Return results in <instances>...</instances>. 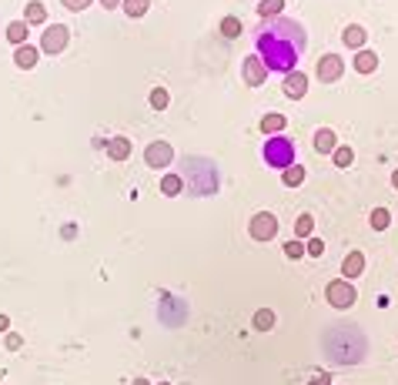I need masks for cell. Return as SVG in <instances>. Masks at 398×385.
<instances>
[{"instance_id": "cell-1", "label": "cell", "mask_w": 398, "mask_h": 385, "mask_svg": "<svg viewBox=\"0 0 398 385\" xmlns=\"http://www.w3.org/2000/svg\"><path fill=\"white\" fill-rule=\"evenodd\" d=\"M308 47V34L298 21H288V17H274L258 30V57L268 71H298L301 54Z\"/></svg>"}, {"instance_id": "cell-2", "label": "cell", "mask_w": 398, "mask_h": 385, "mask_svg": "<svg viewBox=\"0 0 398 385\" xmlns=\"http://www.w3.org/2000/svg\"><path fill=\"white\" fill-rule=\"evenodd\" d=\"M265 161L272 164V168H291L295 164V141H288L285 134H274L268 138V144H265Z\"/></svg>"}, {"instance_id": "cell-3", "label": "cell", "mask_w": 398, "mask_h": 385, "mask_svg": "<svg viewBox=\"0 0 398 385\" xmlns=\"http://www.w3.org/2000/svg\"><path fill=\"white\" fill-rule=\"evenodd\" d=\"M324 298H328V305L338 308V311H345L358 302V292H355V285L349 278H335V282L324 285Z\"/></svg>"}, {"instance_id": "cell-4", "label": "cell", "mask_w": 398, "mask_h": 385, "mask_svg": "<svg viewBox=\"0 0 398 385\" xmlns=\"http://www.w3.org/2000/svg\"><path fill=\"white\" fill-rule=\"evenodd\" d=\"M67 41H71V30L64 24H47L44 27V34H41V44H37V51L41 54H60L67 47Z\"/></svg>"}, {"instance_id": "cell-5", "label": "cell", "mask_w": 398, "mask_h": 385, "mask_svg": "<svg viewBox=\"0 0 398 385\" xmlns=\"http://www.w3.org/2000/svg\"><path fill=\"white\" fill-rule=\"evenodd\" d=\"M171 161H175V148L168 141H151L148 148H144V164L154 168V171H164Z\"/></svg>"}, {"instance_id": "cell-6", "label": "cell", "mask_w": 398, "mask_h": 385, "mask_svg": "<svg viewBox=\"0 0 398 385\" xmlns=\"http://www.w3.org/2000/svg\"><path fill=\"white\" fill-rule=\"evenodd\" d=\"M248 234L254 241H272L274 234H278V218H274L272 211H258V214L251 218Z\"/></svg>"}, {"instance_id": "cell-7", "label": "cell", "mask_w": 398, "mask_h": 385, "mask_svg": "<svg viewBox=\"0 0 398 385\" xmlns=\"http://www.w3.org/2000/svg\"><path fill=\"white\" fill-rule=\"evenodd\" d=\"M342 74H345V60H342V54H324L322 60H318V67H315V77H318L322 84H335Z\"/></svg>"}, {"instance_id": "cell-8", "label": "cell", "mask_w": 398, "mask_h": 385, "mask_svg": "<svg viewBox=\"0 0 398 385\" xmlns=\"http://www.w3.org/2000/svg\"><path fill=\"white\" fill-rule=\"evenodd\" d=\"M241 74H245V84H248V87H261V84L268 80L272 71L261 64V57H258V54H248V57L241 60Z\"/></svg>"}, {"instance_id": "cell-9", "label": "cell", "mask_w": 398, "mask_h": 385, "mask_svg": "<svg viewBox=\"0 0 398 385\" xmlns=\"http://www.w3.org/2000/svg\"><path fill=\"white\" fill-rule=\"evenodd\" d=\"M285 94H288L291 101H301V98L308 94V74H305V71H288V74H285Z\"/></svg>"}, {"instance_id": "cell-10", "label": "cell", "mask_w": 398, "mask_h": 385, "mask_svg": "<svg viewBox=\"0 0 398 385\" xmlns=\"http://www.w3.org/2000/svg\"><path fill=\"white\" fill-rule=\"evenodd\" d=\"M351 67H355L358 74H375V71H378V54L368 51V47L355 51V60H351Z\"/></svg>"}, {"instance_id": "cell-11", "label": "cell", "mask_w": 398, "mask_h": 385, "mask_svg": "<svg viewBox=\"0 0 398 385\" xmlns=\"http://www.w3.org/2000/svg\"><path fill=\"white\" fill-rule=\"evenodd\" d=\"M362 272H365V255L362 252H349L345 261H342V278H362Z\"/></svg>"}, {"instance_id": "cell-12", "label": "cell", "mask_w": 398, "mask_h": 385, "mask_svg": "<svg viewBox=\"0 0 398 385\" xmlns=\"http://www.w3.org/2000/svg\"><path fill=\"white\" fill-rule=\"evenodd\" d=\"M365 41H368V34H365V27L362 24H349L342 30V44L351 47V51H362L365 47Z\"/></svg>"}, {"instance_id": "cell-13", "label": "cell", "mask_w": 398, "mask_h": 385, "mask_svg": "<svg viewBox=\"0 0 398 385\" xmlns=\"http://www.w3.org/2000/svg\"><path fill=\"white\" fill-rule=\"evenodd\" d=\"M37 57H41V51H37L34 44H21V47L14 51V64H17L21 71H34V67H37Z\"/></svg>"}, {"instance_id": "cell-14", "label": "cell", "mask_w": 398, "mask_h": 385, "mask_svg": "<svg viewBox=\"0 0 398 385\" xmlns=\"http://www.w3.org/2000/svg\"><path fill=\"white\" fill-rule=\"evenodd\" d=\"M104 148H107V157H111V161H127V157H131V141H127L124 134L111 138Z\"/></svg>"}, {"instance_id": "cell-15", "label": "cell", "mask_w": 398, "mask_h": 385, "mask_svg": "<svg viewBox=\"0 0 398 385\" xmlns=\"http://www.w3.org/2000/svg\"><path fill=\"white\" fill-rule=\"evenodd\" d=\"M335 148H338V134H335V131H331V128H318V131H315V151H318V154H331Z\"/></svg>"}, {"instance_id": "cell-16", "label": "cell", "mask_w": 398, "mask_h": 385, "mask_svg": "<svg viewBox=\"0 0 398 385\" xmlns=\"http://www.w3.org/2000/svg\"><path fill=\"white\" fill-rule=\"evenodd\" d=\"M24 21L30 27H47V7H44V3H41V0H30V3H27L24 7Z\"/></svg>"}, {"instance_id": "cell-17", "label": "cell", "mask_w": 398, "mask_h": 385, "mask_svg": "<svg viewBox=\"0 0 398 385\" xmlns=\"http://www.w3.org/2000/svg\"><path fill=\"white\" fill-rule=\"evenodd\" d=\"M3 34H7V41H10L14 47H21V44H27V37H30V24H27V21H10Z\"/></svg>"}, {"instance_id": "cell-18", "label": "cell", "mask_w": 398, "mask_h": 385, "mask_svg": "<svg viewBox=\"0 0 398 385\" xmlns=\"http://www.w3.org/2000/svg\"><path fill=\"white\" fill-rule=\"evenodd\" d=\"M285 128H288V118H285V114H265V118H261V131H265L268 138L281 134Z\"/></svg>"}, {"instance_id": "cell-19", "label": "cell", "mask_w": 398, "mask_h": 385, "mask_svg": "<svg viewBox=\"0 0 398 385\" xmlns=\"http://www.w3.org/2000/svg\"><path fill=\"white\" fill-rule=\"evenodd\" d=\"M281 10H285V0H258V17H261V21L281 17Z\"/></svg>"}, {"instance_id": "cell-20", "label": "cell", "mask_w": 398, "mask_h": 385, "mask_svg": "<svg viewBox=\"0 0 398 385\" xmlns=\"http://www.w3.org/2000/svg\"><path fill=\"white\" fill-rule=\"evenodd\" d=\"M251 325H254V332H272L274 329V311L272 308H258L254 318H251Z\"/></svg>"}, {"instance_id": "cell-21", "label": "cell", "mask_w": 398, "mask_h": 385, "mask_svg": "<svg viewBox=\"0 0 398 385\" xmlns=\"http://www.w3.org/2000/svg\"><path fill=\"white\" fill-rule=\"evenodd\" d=\"M161 191H164L168 198H177V195L184 191V178H181V175H164V178H161Z\"/></svg>"}, {"instance_id": "cell-22", "label": "cell", "mask_w": 398, "mask_h": 385, "mask_svg": "<svg viewBox=\"0 0 398 385\" xmlns=\"http://www.w3.org/2000/svg\"><path fill=\"white\" fill-rule=\"evenodd\" d=\"M331 161H335V168H351V161H355V151H351L349 144H338L335 151H331Z\"/></svg>"}, {"instance_id": "cell-23", "label": "cell", "mask_w": 398, "mask_h": 385, "mask_svg": "<svg viewBox=\"0 0 398 385\" xmlns=\"http://www.w3.org/2000/svg\"><path fill=\"white\" fill-rule=\"evenodd\" d=\"M368 225H372L375 231H385L392 225V211H388V208H375L372 214H368Z\"/></svg>"}, {"instance_id": "cell-24", "label": "cell", "mask_w": 398, "mask_h": 385, "mask_svg": "<svg viewBox=\"0 0 398 385\" xmlns=\"http://www.w3.org/2000/svg\"><path fill=\"white\" fill-rule=\"evenodd\" d=\"M121 7H124V14L127 17H144L148 14V7H151V0H121Z\"/></svg>"}, {"instance_id": "cell-25", "label": "cell", "mask_w": 398, "mask_h": 385, "mask_svg": "<svg viewBox=\"0 0 398 385\" xmlns=\"http://www.w3.org/2000/svg\"><path fill=\"white\" fill-rule=\"evenodd\" d=\"M281 181H285V188H298L301 181H305V168H301L298 161H295L291 168H285V175H281Z\"/></svg>"}, {"instance_id": "cell-26", "label": "cell", "mask_w": 398, "mask_h": 385, "mask_svg": "<svg viewBox=\"0 0 398 385\" xmlns=\"http://www.w3.org/2000/svg\"><path fill=\"white\" fill-rule=\"evenodd\" d=\"M311 231H315V218L311 214H298V221H295V238H311Z\"/></svg>"}, {"instance_id": "cell-27", "label": "cell", "mask_w": 398, "mask_h": 385, "mask_svg": "<svg viewBox=\"0 0 398 385\" xmlns=\"http://www.w3.org/2000/svg\"><path fill=\"white\" fill-rule=\"evenodd\" d=\"M221 34H224V37H231V41H234V37H241V21L228 14V17L221 21Z\"/></svg>"}, {"instance_id": "cell-28", "label": "cell", "mask_w": 398, "mask_h": 385, "mask_svg": "<svg viewBox=\"0 0 398 385\" xmlns=\"http://www.w3.org/2000/svg\"><path fill=\"white\" fill-rule=\"evenodd\" d=\"M168 104H171V94H168L164 87H154V91H151V107H154V111H164Z\"/></svg>"}, {"instance_id": "cell-29", "label": "cell", "mask_w": 398, "mask_h": 385, "mask_svg": "<svg viewBox=\"0 0 398 385\" xmlns=\"http://www.w3.org/2000/svg\"><path fill=\"white\" fill-rule=\"evenodd\" d=\"M285 258H291V261H298V258H305V245H301L298 238L285 241Z\"/></svg>"}, {"instance_id": "cell-30", "label": "cell", "mask_w": 398, "mask_h": 385, "mask_svg": "<svg viewBox=\"0 0 398 385\" xmlns=\"http://www.w3.org/2000/svg\"><path fill=\"white\" fill-rule=\"evenodd\" d=\"M305 255L322 258V255H324V241H322V238H308V245H305Z\"/></svg>"}, {"instance_id": "cell-31", "label": "cell", "mask_w": 398, "mask_h": 385, "mask_svg": "<svg viewBox=\"0 0 398 385\" xmlns=\"http://www.w3.org/2000/svg\"><path fill=\"white\" fill-rule=\"evenodd\" d=\"M60 3H64L67 10H74V14H80V10H87V7H91L94 0H60Z\"/></svg>"}, {"instance_id": "cell-32", "label": "cell", "mask_w": 398, "mask_h": 385, "mask_svg": "<svg viewBox=\"0 0 398 385\" xmlns=\"http://www.w3.org/2000/svg\"><path fill=\"white\" fill-rule=\"evenodd\" d=\"M308 385H331V372H315Z\"/></svg>"}, {"instance_id": "cell-33", "label": "cell", "mask_w": 398, "mask_h": 385, "mask_svg": "<svg viewBox=\"0 0 398 385\" xmlns=\"http://www.w3.org/2000/svg\"><path fill=\"white\" fill-rule=\"evenodd\" d=\"M21 345H24L21 335H7V349H21Z\"/></svg>"}, {"instance_id": "cell-34", "label": "cell", "mask_w": 398, "mask_h": 385, "mask_svg": "<svg viewBox=\"0 0 398 385\" xmlns=\"http://www.w3.org/2000/svg\"><path fill=\"white\" fill-rule=\"evenodd\" d=\"M98 3L104 10H118V7H121V0H98Z\"/></svg>"}, {"instance_id": "cell-35", "label": "cell", "mask_w": 398, "mask_h": 385, "mask_svg": "<svg viewBox=\"0 0 398 385\" xmlns=\"http://www.w3.org/2000/svg\"><path fill=\"white\" fill-rule=\"evenodd\" d=\"M7 329H10V318H7V315H0V332H7Z\"/></svg>"}, {"instance_id": "cell-36", "label": "cell", "mask_w": 398, "mask_h": 385, "mask_svg": "<svg viewBox=\"0 0 398 385\" xmlns=\"http://www.w3.org/2000/svg\"><path fill=\"white\" fill-rule=\"evenodd\" d=\"M131 385H151V382H148V379H134Z\"/></svg>"}, {"instance_id": "cell-37", "label": "cell", "mask_w": 398, "mask_h": 385, "mask_svg": "<svg viewBox=\"0 0 398 385\" xmlns=\"http://www.w3.org/2000/svg\"><path fill=\"white\" fill-rule=\"evenodd\" d=\"M392 184H395V188H398V171H392Z\"/></svg>"}]
</instances>
